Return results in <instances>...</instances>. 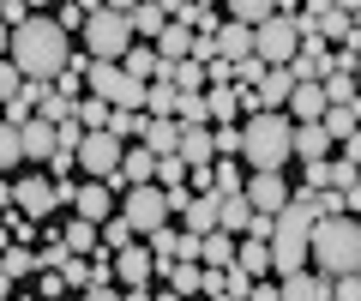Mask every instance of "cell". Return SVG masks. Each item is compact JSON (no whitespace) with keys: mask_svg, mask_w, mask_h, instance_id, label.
<instances>
[{"mask_svg":"<svg viewBox=\"0 0 361 301\" xmlns=\"http://www.w3.org/2000/svg\"><path fill=\"white\" fill-rule=\"evenodd\" d=\"M6 54H13V66L25 79H54L61 66H73V30L49 13H25L13 25V49Z\"/></svg>","mask_w":361,"mask_h":301,"instance_id":"6da1fadb","label":"cell"},{"mask_svg":"<svg viewBox=\"0 0 361 301\" xmlns=\"http://www.w3.org/2000/svg\"><path fill=\"white\" fill-rule=\"evenodd\" d=\"M295 157V121L289 109H253L241 127V163L247 169H283Z\"/></svg>","mask_w":361,"mask_h":301,"instance_id":"7a4b0ae2","label":"cell"},{"mask_svg":"<svg viewBox=\"0 0 361 301\" xmlns=\"http://www.w3.org/2000/svg\"><path fill=\"white\" fill-rule=\"evenodd\" d=\"M307 259L319 265L325 277L361 271V223L349 217V211H325V217L313 223V247H307Z\"/></svg>","mask_w":361,"mask_h":301,"instance_id":"3957f363","label":"cell"},{"mask_svg":"<svg viewBox=\"0 0 361 301\" xmlns=\"http://www.w3.org/2000/svg\"><path fill=\"white\" fill-rule=\"evenodd\" d=\"M127 49H133V18L115 13V6H97L85 18V54L90 61H121Z\"/></svg>","mask_w":361,"mask_h":301,"instance_id":"277c9868","label":"cell"},{"mask_svg":"<svg viewBox=\"0 0 361 301\" xmlns=\"http://www.w3.org/2000/svg\"><path fill=\"white\" fill-rule=\"evenodd\" d=\"M295 49H301L295 13H271V18H259V25H253V54L265 66H289V61H295Z\"/></svg>","mask_w":361,"mask_h":301,"instance_id":"5b68a950","label":"cell"},{"mask_svg":"<svg viewBox=\"0 0 361 301\" xmlns=\"http://www.w3.org/2000/svg\"><path fill=\"white\" fill-rule=\"evenodd\" d=\"M121 211H127V223L139 229V235H151V229H163V223H169V193L157 181H139V187L121 193Z\"/></svg>","mask_w":361,"mask_h":301,"instance_id":"8992f818","label":"cell"},{"mask_svg":"<svg viewBox=\"0 0 361 301\" xmlns=\"http://www.w3.org/2000/svg\"><path fill=\"white\" fill-rule=\"evenodd\" d=\"M121 151H127V139H115L109 127H85V139H78V175H115L121 169Z\"/></svg>","mask_w":361,"mask_h":301,"instance_id":"52a82bcc","label":"cell"},{"mask_svg":"<svg viewBox=\"0 0 361 301\" xmlns=\"http://www.w3.org/2000/svg\"><path fill=\"white\" fill-rule=\"evenodd\" d=\"M151 271H157L151 241L133 235L127 247H115V283H121V295H151Z\"/></svg>","mask_w":361,"mask_h":301,"instance_id":"ba28073f","label":"cell"},{"mask_svg":"<svg viewBox=\"0 0 361 301\" xmlns=\"http://www.w3.org/2000/svg\"><path fill=\"white\" fill-rule=\"evenodd\" d=\"M289 193H295V187L283 181V169H253V175H247V199H253V211H283Z\"/></svg>","mask_w":361,"mask_h":301,"instance_id":"9c48e42d","label":"cell"},{"mask_svg":"<svg viewBox=\"0 0 361 301\" xmlns=\"http://www.w3.org/2000/svg\"><path fill=\"white\" fill-rule=\"evenodd\" d=\"M73 211H78V217H90V223H103L109 211H121V193L109 181H97V175H85V187L73 193Z\"/></svg>","mask_w":361,"mask_h":301,"instance_id":"30bf717a","label":"cell"},{"mask_svg":"<svg viewBox=\"0 0 361 301\" xmlns=\"http://www.w3.org/2000/svg\"><path fill=\"white\" fill-rule=\"evenodd\" d=\"M205 295H223V301H241V295H253V271H241V265H205Z\"/></svg>","mask_w":361,"mask_h":301,"instance_id":"8fae6325","label":"cell"},{"mask_svg":"<svg viewBox=\"0 0 361 301\" xmlns=\"http://www.w3.org/2000/svg\"><path fill=\"white\" fill-rule=\"evenodd\" d=\"M54 205H61V193H54L49 175H30V181H18V217L49 223V211H54Z\"/></svg>","mask_w":361,"mask_h":301,"instance_id":"7c38bea8","label":"cell"},{"mask_svg":"<svg viewBox=\"0 0 361 301\" xmlns=\"http://www.w3.org/2000/svg\"><path fill=\"white\" fill-rule=\"evenodd\" d=\"M325 79H295V91H289V121H319L325 115Z\"/></svg>","mask_w":361,"mask_h":301,"instance_id":"4fadbf2b","label":"cell"},{"mask_svg":"<svg viewBox=\"0 0 361 301\" xmlns=\"http://www.w3.org/2000/svg\"><path fill=\"white\" fill-rule=\"evenodd\" d=\"M180 157H187V169H205L211 157H217V139H211V127H193V121H180Z\"/></svg>","mask_w":361,"mask_h":301,"instance_id":"5bb4252c","label":"cell"},{"mask_svg":"<svg viewBox=\"0 0 361 301\" xmlns=\"http://www.w3.org/2000/svg\"><path fill=\"white\" fill-rule=\"evenodd\" d=\"M289 91H295V73L289 66H265V79L253 85L259 109H289Z\"/></svg>","mask_w":361,"mask_h":301,"instance_id":"9a60e30c","label":"cell"},{"mask_svg":"<svg viewBox=\"0 0 361 301\" xmlns=\"http://www.w3.org/2000/svg\"><path fill=\"white\" fill-rule=\"evenodd\" d=\"M247 223H253V199H247V187H235V193H217V229L241 235Z\"/></svg>","mask_w":361,"mask_h":301,"instance_id":"2e32d148","label":"cell"},{"mask_svg":"<svg viewBox=\"0 0 361 301\" xmlns=\"http://www.w3.org/2000/svg\"><path fill=\"white\" fill-rule=\"evenodd\" d=\"M277 283H283V301H325V295H331L325 271H307V265H301V271H289V277H277Z\"/></svg>","mask_w":361,"mask_h":301,"instance_id":"e0dca14e","label":"cell"},{"mask_svg":"<svg viewBox=\"0 0 361 301\" xmlns=\"http://www.w3.org/2000/svg\"><path fill=\"white\" fill-rule=\"evenodd\" d=\"M121 181H127V187H139V181H157V151H151L145 139L121 151Z\"/></svg>","mask_w":361,"mask_h":301,"instance_id":"ac0fdd59","label":"cell"},{"mask_svg":"<svg viewBox=\"0 0 361 301\" xmlns=\"http://www.w3.org/2000/svg\"><path fill=\"white\" fill-rule=\"evenodd\" d=\"M18 133H25V157H30V163H49V157H54V121H49V115H30Z\"/></svg>","mask_w":361,"mask_h":301,"instance_id":"d6986e66","label":"cell"},{"mask_svg":"<svg viewBox=\"0 0 361 301\" xmlns=\"http://www.w3.org/2000/svg\"><path fill=\"white\" fill-rule=\"evenodd\" d=\"M235 265L253 277H271V241L265 235H235Z\"/></svg>","mask_w":361,"mask_h":301,"instance_id":"ffe728a7","label":"cell"},{"mask_svg":"<svg viewBox=\"0 0 361 301\" xmlns=\"http://www.w3.org/2000/svg\"><path fill=\"white\" fill-rule=\"evenodd\" d=\"M121 66H127L133 79H145V85L163 79V54H157V42H139V37H133V49L121 54Z\"/></svg>","mask_w":361,"mask_h":301,"instance_id":"44dd1931","label":"cell"},{"mask_svg":"<svg viewBox=\"0 0 361 301\" xmlns=\"http://www.w3.org/2000/svg\"><path fill=\"white\" fill-rule=\"evenodd\" d=\"M331 133H325V121H295V157L301 163H313V157H325V151H331Z\"/></svg>","mask_w":361,"mask_h":301,"instance_id":"7402d4cb","label":"cell"},{"mask_svg":"<svg viewBox=\"0 0 361 301\" xmlns=\"http://www.w3.org/2000/svg\"><path fill=\"white\" fill-rule=\"evenodd\" d=\"M127 18H133V37H139V42H157V37H163V25H169L163 0H139Z\"/></svg>","mask_w":361,"mask_h":301,"instance_id":"603a6c76","label":"cell"},{"mask_svg":"<svg viewBox=\"0 0 361 301\" xmlns=\"http://www.w3.org/2000/svg\"><path fill=\"white\" fill-rule=\"evenodd\" d=\"M145 145H151L157 157H169V151L180 145V115H151L145 121Z\"/></svg>","mask_w":361,"mask_h":301,"instance_id":"cb8c5ba5","label":"cell"},{"mask_svg":"<svg viewBox=\"0 0 361 301\" xmlns=\"http://www.w3.org/2000/svg\"><path fill=\"white\" fill-rule=\"evenodd\" d=\"M217 54H229V61L253 54V25H247V18H229V25H217Z\"/></svg>","mask_w":361,"mask_h":301,"instance_id":"d4e9b609","label":"cell"},{"mask_svg":"<svg viewBox=\"0 0 361 301\" xmlns=\"http://www.w3.org/2000/svg\"><path fill=\"white\" fill-rule=\"evenodd\" d=\"M180 217H187V229H193V235L217 229V193H193L187 205H180Z\"/></svg>","mask_w":361,"mask_h":301,"instance_id":"484cf974","label":"cell"},{"mask_svg":"<svg viewBox=\"0 0 361 301\" xmlns=\"http://www.w3.org/2000/svg\"><path fill=\"white\" fill-rule=\"evenodd\" d=\"M187 49H193V25H187V18H169L163 37H157V54H163V61H180Z\"/></svg>","mask_w":361,"mask_h":301,"instance_id":"4316f807","label":"cell"},{"mask_svg":"<svg viewBox=\"0 0 361 301\" xmlns=\"http://www.w3.org/2000/svg\"><path fill=\"white\" fill-rule=\"evenodd\" d=\"M223 6H229V18H247V25H259L271 13H295V0H223Z\"/></svg>","mask_w":361,"mask_h":301,"instance_id":"83f0119b","label":"cell"},{"mask_svg":"<svg viewBox=\"0 0 361 301\" xmlns=\"http://www.w3.org/2000/svg\"><path fill=\"white\" fill-rule=\"evenodd\" d=\"M180 109V85L175 79H151L145 85V115H175Z\"/></svg>","mask_w":361,"mask_h":301,"instance_id":"f1b7e54d","label":"cell"},{"mask_svg":"<svg viewBox=\"0 0 361 301\" xmlns=\"http://www.w3.org/2000/svg\"><path fill=\"white\" fill-rule=\"evenodd\" d=\"M235 259V235L229 229H205L199 235V265H229Z\"/></svg>","mask_w":361,"mask_h":301,"instance_id":"f546056e","label":"cell"},{"mask_svg":"<svg viewBox=\"0 0 361 301\" xmlns=\"http://www.w3.org/2000/svg\"><path fill=\"white\" fill-rule=\"evenodd\" d=\"M325 133H331V139H349V133L361 127V103H325Z\"/></svg>","mask_w":361,"mask_h":301,"instance_id":"4dcf8cb0","label":"cell"},{"mask_svg":"<svg viewBox=\"0 0 361 301\" xmlns=\"http://www.w3.org/2000/svg\"><path fill=\"white\" fill-rule=\"evenodd\" d=\"M199 283H205V265L199 259H175L169 265V295H199Z\"/></svg>","mask_w":361,"mask_h":301,"instance_id":"1f68e13d","label":"cell"},{"mask_svg":"<svg viewBox=\"0 0 361 301\" xmlns=\"http://www.w3.org/2000/svg\"><path fill=\"white\" fill-rule=\"evenodd\" d=\"M205 103H211V121H235L241 115V85H205Z\"/></svg>","mask_w":361,"mask_h":301,"instance_id":"d6a6232c","label":"cell"},{"mask_svg":"<svg viewBox=\"0 0 361 301\" xmlns=\"http://www.w3.org/2000/svg\"><path fill=\"white\" fill-rule=\"evenodd\" d=\"M145 121H151V115H145V109H109V133H115V139H145Z\"/></svg>","mask_w":361,"mask_h":301,"instance_id":"836d02e7","label":"cell"},{"mask_svg":"<svg viewBox=\"0 0 361 301\" xmlns=\"http://www.w3.org/2000/svg\"><path fill=\"white\" fill-rule=\"evenodd\" d=\"M151 259H157V271H169V265L180 259V229H151Z\"/></svg>","mask_w":361,"mask_h":301,"instance_id":"e575fe53","label":"cell"},{"mask_svg":"<svg viewBox=\"0 0 361 301\" xmlns=\"http://www.w3.org/2000/svg\"><path fill=\"white\" fill-rule=\"evenodd\" d=\"M325 97H331V103H361L355 73H349V66H331V73H325Z\"/></svg>","mask_w":361,"mask_h":301,"instance_id":"d590c367","label":"cell"},{"mask_svg":"<svg viewBox=\"0 0 361 301\" xmlns=\"http://www.w3.org/2000/svg\"><path fill=\"white\" fill-rule=\"evenodd\" d=\"M235 187H247L241 157H217V163H211V193H235Z\"/></svg>","mask_w":361,"mask_h":301,"instance_id":"8d00e7d4","label":"cell"},{"mask_svg":"<svg viewBox=\"0 0 361 301\" xmlns=\"http://www.w3.org/2000/svg\"><path fill=\"white\" fill-rule=\"evenodd\" d=\"M97 235H103V247H127V241L139 235V229L127 223V211H109V217L97 223Z\"/></svg>","mask_w":361,"mask_h":301,"instance_id":"74e56055","label":"cell"},{"mask_svg":"<svg viewBox=\"0 0 361 301\" xmlns=\"http://www.w3.org/2000/svg\"><path fill=\"white\" fill-rule=\"evenodd\" d=\"M25 163V133L13 121H0V169H18Z\"/></svg>","mask_w":361,"mask_h":301,"instance_id":"f35d334b","label":"cell"},{"mask_svg":"<svg viewBox=\"0 0 361 301\" xmlns=\"http://www.w3.org/2000/svg\"><path fill=\"white\" fill-rule=\"evenodd\" d=\"M187 175H193V169H187V157H180V151H169V157H157V187H193Z\"/></svg>","mask_w":361,"mask_h":301,"instance_id":"ab89813d","label":"cell"},{"mask_svg":"<svg viewBox=\"0 0 361 301\" xmlns=\"http://www.w3.org/2000/svg\"><path fill=\"white\" fill-rule=\"evenodd\" d=\"M61 235H66V247H73V253H90V247H97V241H103V235H97V223H90V217H73V223H66V229H61Z\"/></svg>","mask_w":361,"mask_h":301,"instance_id":"60d3db41","label":"cell"},{"mask_svg":"<svg viewBox=\"0 0 361 301\" xmlns=\"http://www.w3.org/2000/svg\"><path fill=\"white\" fill-rule=\"evenodd\" d=\"M0 271H6V277H37L42 259H37L30 247H13V253H0Z\"/></svg>","mask_w":361,"mask_h":301,"instance_id":"b9f144b4","label":"cell"},{"mask_svg":"<svg viewBox=\"0 0 361 301\" xmlns=\"http://www.w3.org/2000/svg\"><path fill=\"white\" fill-rule=\"evenodd\" d=\"M109 109H115V103H103V97H78V109H73V115H78V127H109Z\"/></svg>","mask_w":361,"mask_h":301,"instance_id":"7bdbcfd3","label":"cell"},{"mask_svg":"<svg viewBox=\"0 0 361 301\" xmlns=\"http://www.w3.org/2000/svg\"><path fill=\"white\" fill-rule=\"evenodd\" d=\"M180 121H193V127H211V103H205V91H180V109H175Z\"/></svg>","mask_w":361,"mask_h":301,"instance_id":"ee69618b","label":"cell"},{"mask_svg":"<svg viewBox=\"0 0 361 301\" xmlns=\"http://www.w3.org/2000/svg\"><path fill=\"white\" fill-rule=\"evenodd\" d=\"M211 139H217V157H241V127L235 121H211Z\"/></svg>","mask_w":361,"mask_h":301,"instance_id":"f6af8a7d","label":"cell"},{"mask_svg":"<svg viewBox=\"0 0 361 301\" xmlns=\"http://www.w3.org/2000/svg\"><path fill=\"white\" fill-rule=\"evenodd\" d=\"M361 181V169L349 157H337V163H325V187H331V193H343V187H355Z\"/></svg>","mask_w":361,"mask_h":301,"instance_id":"bcb514c9","label":"cell"},{"mask_svg":"<svg viewBox=\"0 0 361 301\" xmlns=\"http://www.w3.org/2000/svg\"><path fill=\"white\" fill-rule=\"evenodd\" d=\"M18 91H25V73L13 66V54H0V103H13Z\"/></svg>","mask_w":361,"mask_h":301,"instance_id":"7dc6e473","label":"cell"},{"mask_svg":"<svg viewBox=\"0 0 361 301\" xmlns=\"http://www.w3.org/2000/svg\"><path fill=\"white\" fill-rule=\"evenodd\" d=\"M265 79V61H259V54H241V61H235V85H259Z\"/></svg>","mask_w":361,"mask_h":301,"instance_id":"c3c4849f","label":"cell"},{"mask_svg":"<svg viewBox=\"0 0 361 301\" xmlns=\"http://www.w3.org/2000/svg\"><path fill=\"white\" fill-rule=\"evenodd\" d=\"M331 295H337V301H361V277H355V271H343V277L331 283Z\"/></svg>","mask_w":361,"mask_h":301,"instance_id":"681fc988","label":"cell"},{"mask_svg":"<svg viewBox=\"0 0 361 301\" xmlns=\"http://www.w3.org/2000/svg\"><path fill=\"white\" fill-rule=\"evenodd\" d=\"M61 271H66V283H73V289H85V283H90V265H85V259H73V253H66Z\"/></svg>","mask_w":361,"mask_h":301,"instance_id":"f907efd6","label":"cell"},{"mask_svg":"<svg viewBox=\"0 0 361 301\" xmlns=\"http://www.w3.org/2000/svg\"><path fill=\"white\" fill-rule=\"evenodd\" d=\"M337 145H343V157H349V163H355V169H361V127L349 133V139H337Z\"/></svg>","mask_w":361,"mask_h":301,"instance_id":"816d5d0a","label":"cell"},{"mask_svg":"<svg viewBox=\"0 0 361 301\" xmlns=\"http://www.w3.org/2000/svg\"><path fill=\"white\" fill-rule=\"evenodd\" d=\"M343 211H361V181H355V187H343Z\"/></svg>","mask_w":361,"mask_h":301,"instance_id":"f5cc1de1","label":"cell"},{"mask_svg":"<svg viewBox=\"0 0 361 301\" xmlns=\"http://www.w3.org/2000/svg\"><path fill=\"white\" fill-rule=\"evenodd\" d=\"M13 49V25H6V18H0V54Z\"/></svg>","mask_w":361,"mask_h":301,"instance_id":"db71d44e","label":"cell"},{"mask_svg":"<svg viewBox=\"0 0 361 301\" xmlns=\"http://www.w3.org/2000/svg\"><path fill=\"white\" fill-rule=\"evenodd\" d=\"M103 6H115V13H133V6H139V0H103Z\"/></svg>","mask_w":361,"mask_h":301,"instance_id":"11a10c76","label":"cell"},{"mask_svg":"<svg viewBox=\"0 0 361 301\" xmlns=\"http://www.w3.org/2000/svg\"><path fill=\"white\" fill-rule=\"evenodd\" d=\"M331 6H337V13H355V6H361V0H331Z\"/></svg>","mask_w":361,"mask_h":301,"instance_id":"9f6ffc18","label":"cell"},{"mask_svg":"<svg viewBox=\"0 0 361 301\" xmlns=\"http://www.w3.org/2000/svg\"><path fill=\"white\" fill-rule=\"evenodd\" d=\"M355 85H361V49H355Z\"/></svg>","mask_w":361,"mask_h":301,"instance_id":"6f0895ef","label":"cell"},{"mask_svg":"<svg viewBox=\"0 0 361 301\" xmlns=\"http://www.w3.org/2000/svg\"><path fill=\"white\" fill-rule=\"evenodd\" d=\"M42 6H49V0H30V13H42Z\"/></svg>","mask_w":361,"mask_h":301,"instance_id":"680465c9","label":"cell"},{"mask_svg":"<svg viewBox=\"0 0 361 301\" xmlns=\"http://www.w3.org/2000/svg\"><path fill=\"white\" fill-rule=\"evenodd\" d=\"M349 18H355V30H361V6H355V13H349Z\"/></svg>","mask_w":361,"mask_h":301,"instance_id":"91938a15","label":"cell"},{"mask_svg":"<svg viewBox=\"0 0 361 301\" xmlns=\"http://www.w3.org/2000/svg\"><path fill=\"white\" fill-rule=\"evenodd\" d=\"M205 6H217V0H205Z\"/></svg>","mask_w":361,"mask_h":301,"instance_id":"94428289","label":"cell"},{"mask_svg":"<svg viewBox=\"0 0 361 301\" xmlns=\"http://www.w3.org/2000/svg\"><path fill=\"white\" fill-rule=\"evenodd\" d=\"M295 6H301V0H295Z\"/></svg>","mask_w":361,"mask_h":301,"instance_id":"6125c7cd","label":"cell"}]
</instances>
